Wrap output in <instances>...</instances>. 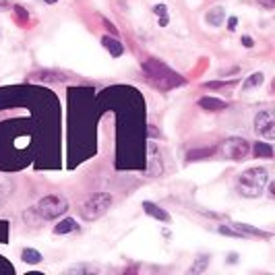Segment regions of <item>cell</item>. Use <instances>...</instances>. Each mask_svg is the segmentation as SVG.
Returning a JSON list of instances; mask_svg holds the SVG:
<instances>
[{"instance_id":"13","label":"cell","mask_w":275,"mask_h":275,"mask_svg":"<svg viewBox=\"0 0 275 275\" xmlns=\"http://www.w3.org/2000/svg\"><path fill=\"white\" fill-rule=\"evenodd\" d=\"M21 258H23V261H25V263H29V265H35V263H39V261H42L44 257L39 255L35 248H25V250H23V253H21Z\"/></svg>"},{"instance_id":"6","label":"cell","mask_w":275,"mask_h":275,"mask_svg":"<svg viewBox=\"0 0 275 275\" xmlns=\"http://www.w3.org/2000/svg\"><path fill=\"white\" fill-rule=\"evenodd\" d=\"M255 131L258 137H263L267 141H271L275 137V118L271 110H261L255 116Z\"/></svg>"},{"instance_id":"17","label":"cell","mask_w":275,"mask_h":275,"mask_svg":"<svg viewBox=\"0 0 275 275\" xmlns=\"http://www.w3.org/2000/svg\"><path fill=\"white\" fill-rule=\"evenodd\" d=\"M258 4H261V6H265L267 11H271L273 6H275V0H258Z\"/></svg>"},{"instance_id":"19","label":"cell","mask_w":275,"mask_h":275,"mask_svg":"<svg viewBox=\"0 0 275 275\" xmlns=\"http://www.w3.org/2000/svg\"><path fill=\"white\" fill-rule=\"evenodd\" d=\"M242 42H244V46H246V48H253V39H250L248 35L242 37Z\"/></svg>"},{"instance_id":"11","label":"cell","mask_w":275,"mask_h":275,"mask_svg":"<svg viewBox=\"0 0 275 275\" xmlns=\"http://www.w3.org/2000/svg\"><path fill=\"white\" fill-rule=\"evenodd\" d=\"M199 106L211 110V112H220V110H225V102L215 100V98H203V100L199 102Z\"/></svg>"},{"instance_id":"8","label":"cell","mask_w":275,"mask_h":275,"mask_svg":"<svg viewBox=\"0 0 275 275\" xmlns=\"http://www.w3.org/2000/svg\"><path fill=\"white\" fill-rule=\"evenodd\" d=\"M102 42H103V48H106V50H108L112 56H114V58H118V56H122V54H124L122 44L116 42L114 37H103Z\"/></svg>"},{"instance_id":"21","label":"cell","mask_w":275,"mask_h":275,"mask_svg":"<svg viewBox=\"0 0 275 275\" xmlns=\"http://www.w3.org/2000/svg\"><path fill=\"white\" fill-rule=\"evenodd\" d=\"M4 9H9V4H6V0H0V11H4Z\"/></svg>"},{"instance_id":"15","label":"cell","mask_w":275,"mask_h":275,"mask_svg":"<svg viewBox=\"0 0 275 275\" xmlns=\"http://www.w3.org/2000/svg\"><path fill=\"white\" fill-rule=\"evenodd\" d=\"M255 153H257L258 157H271L273 155V149H271L269 143H257L255 145Z\"/></svg>"},{"instance_id":"10","label":"cell","mask_w":275,"mask_h":275,"mask_svg":"<svg viewBox=\"0 0 275 275\" xmlns=\"http://www.w3.org/2000/svg\"><path fill=\"white\" fill-rule=\"evenodd\" d=\"M225 21V11L223 9H213L207 13V23L213 27H222V23Z\"/></svg>"},{"instance_id":"1","label":"cell","mask_w":275,"mask_h":275,"mask_svg":"<svg viewBox=\"0 0 275 275\" xmlns=\"http://www.w3.org/2000/svg\"><path fill=\"white\" fill-rule=\"evenodd\" d=\"M143 70H145V75H147V81H149L153 87H157L159 91H168V89H172L176 85H182L184 83L180 75L172 72V70L166 67V64H161L157 60L145 62L143 64Z\"/></svg>"},{"instance_id":"2","label":"cell","mask_w":275,"mask_h":275,"mask_svg":"<svg viewBox=\"0 0 275 275\" xmlns=\"http://www.w3.org/2000/svg\"><path fill=\"white\" fill-rule=\"evenodd\" d=\"M269 182V174L265 168H248L246 172H242L238 178V190L242 197H258L263 192V189Z\"/></svg>"},{"instance_id":"7","label":"cell","mask_w":275,"mask_h":275,"mask_svg":"<svg viewBox=\"0 0 275 275\" xmlns=\"http://www.w3.org/2000/svg\"><path fill=\"white\" fill-rule=\"evenodd\" d=\"M143 207H145V213H147V215L155 217V220H161V222H170V215H168V213H166L161 207H157V205L149 203V201H145V203H143Z\"/></svg>"},{"instance_id":"12","label":"cell","mask_w":275,"mask_h":275,"mask_svg":"<svg viewBox=\"0 0 275 275\" xmlns=\"http://www.w3.org/2000/svg\"><path fill=\"white\" fill-rule=\"evenodd\" d=\"M75 230H79V225H77L75 220H62L54 228V234H69V232H75Z\"/></svg>"},{"instance_id":"3","label":"cell","mask_w":275,"mask_h":275,"mask_svg":"<svg viewBox=\"0 0 275 275\" xmlns=\"http://www.w3.org/2000/svg\"><path fill=\"white\" fill-rule=\"evenodd\" d=\"M69 211V201L60 195H48L34 207L37 220H56Z\"/></svg>"},{"instance_id":"14","label":"cell","mask_w":275,"mask_h":275,"mask_svg":"<svg viewBox=\"0 0 275 275\" xmlns=\"http://www.w3.org/2000/svg\"><path fill=\"white\" fill-rule=\"evenodd\" d=\"M153 13H155V17H157V21H159V25L161 27H166L168 25V21H170V15H168V9L164 4H155L153 6Z\"/></svg>"},{"instance_id":"16","label":"cell","mask_w":275,"mask_h":275,"mask_svg":"<svg viewBox=\"0 0 275 275\" xmlns=\"http://www.w3.org/2000/svg\"><path fill=\"white\" fill-rule=\"evenodd\" d=\"M207 263H209V258H207V257H201V258H199V263H197L195 267H192L190 271H192V273H197V271H203Z\"/></svg>"},{"instance_id":"5","label":"cell","mask_w":275,"mask_h":275,"mask_svg":"<svg viewBox=\"0 0 275 275\" xmlns=\"http://www.w3.org/2000/svg\"><path fill=\"white\" fill-rule=\"evenodd\" d=\"M248 151H250L248 141L242 139V137H230V139L223 143V155L232 161L244 159L248 155Z\"/></svg>"},{"instance_id":"4","label":"cell","mask_w":275,"mask_h":275,"mask_svg":"<svg viewBox=\"0 0 275 275\" xmlns=\"http://www.w3.org/2000/svg\"><path fill=\"white\" fill-rule=\"evenodd\" d=\"M112 205V197L108 195V192H98V195H93L91 199L87 201V203L81 205V217L87 222H93L98 220V217H102L103 213L110 209Z\"/></svg>"},{"instance_id":"22","label":"cell","mask_w":275,"mask_h":275,"mask_svg":"<svg viewBox=\"0 0 275 275\" xmlns=\"http://www.w3.org/2000/svg\"><path fill=\"white\" fill-rule=\"evenodd\" d=\"M46 2H48V4H54V2H56V0H46Z\"/></svg>"},{"instance_id":"20","label":"cell","mask_w":275,"mask_h":275,"mask_svg":"<svg viewBox=\"0 0 275 275\" xmlns=\"http://www.w3.org/2000/svg\"><path fill=\"white\" fill-rule=\"evenodd\" d=\"M236 23H238V21H236V17H232V19H230V23H228V25H230L228 29H230V31H234V29H236Z\"/></svg>"},{"instance_id":"9","label":"cell","mask_w":275,"mask_h":275,"mask_svg":"<svg viewBox=\"0 0 275 275\" xmlns=\"http://www.w3.org/2000/svg\"><path fill=\"white\" fill-rule=\"evenodd\" d=\"M263 81H265V75L263 72H253L244 83H242V91H250V89H255L258 85H263Z\"/></svg>"},{"instance_id":"18","label":"cell","mask_w":275,"mask_h":275,"mask_svg":"<svg viewBox=\"0 0 275 275\" xmlns=\"http://www.w3.org/2000/svg\"><path fill=\"white\" fill-rule=\"evenodd\" d=\"M69 271H75V273H79V271H95V267H85V265H79V267H72V269H69Z\"/></svg>"}]
</instances>
